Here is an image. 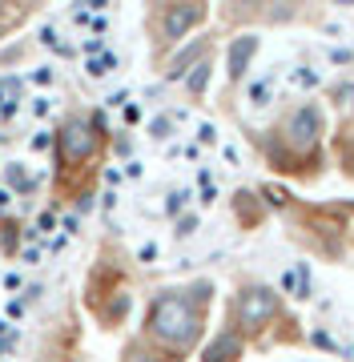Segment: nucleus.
<instances>
[{
	"label": "nucleus",
	"mask_w": 354,
	"mask_h": 362,
	"mask_svg": "<svg viewBox=\"0 0 354 362\" xmlns=\"http://www.w3.org/2000/svg\"><path fill=\"white\" fill-rule=\"evenodd\" d=\"M206 298H210V282L194 290H165L149 306V334L177 354L194 350L201 338V322H206Z\"/></svg>",
	"instance_id": "1"
},
{
	"label": "nucleus",
	"mask_w": 354,
	"mask_h": 362,
	"mask_svg": "<svg viewBox=\"0 0 354 362\" xmlns=\"http://www.w3.org/2000/svg\"><path fill=\"white\" fill-rule=\"evenodd\" d=\"M278 318V294L274 290H266V286H246L242 294H237V326H242V334H258L266 322H274Z\"/></svg>",
	"instance_id": "2"
},
{
	"label": "nucleus",
	"mask_w": 354,
	"mask_h": 362,
	"mask_svg": "<svg viewBox=\"0 0 354 362\" xmlns=\"http://www.w3.org/2000/svg\"><path fill=\"white\" fill-rule=\"evenodd\" d=\"M318 141H322V113H318V105L294 109L286 121V145L294 153H314Z\"/></svg>",
	"instance_id": "3"
},
{
	"label": "nucleus",
	"mask_w": 354,
	"mask_h": 362,
	"mask_svg": "<svg viewBox=\"0 0 354 362\" xmlns=\"http://www.w3.org/2000/svg\"><path fill=\"white\" fill-rule=\"evenodd\" d=\"M201 16H206V8H201L197 0H177V4L165 8V28H161V33H165V40L173 45V40H182L185 33L201 21Z\"/></svg>",
	"instance_id": "4"
},
{
	"label": "nucleus",
	"mask_w": 354,
	"mask_h": 362,
	"mask_svg": "<svg viewBox=\"0 0 354 362\" xmlns=\"http://www.w3.org/2000/svg\"><path fill=\"white\" fill-rule=\"evenodd\" d=\"M258 45H262V40L254 37V33H246V37H237L234 45H230V57H225V73H230V81H234V85L246 77V69H249V61H254Z\"/></svg>",
	"instance_id": "5"
},
{
	"label": "nucleus",
	"mask_w": 354,
	"mask_h": 362,
	"mask_svg": "<svg viewBox=\"0 0 354 362\" xmlns=\"http://www.w3.org/2000/svg\"><path fill=\"white\" fill-rule=\"evenodd\" d=\"M61 149H65L69 161H81V157L93 149V133L85 121H69L65 129H61Z\"/></svg>",
	"instance_id": "6"
},
{
	"label": "nucleus",
	"mask_w": 354,
	"mask_h": 362,
	"mask_svg": "<svg viewBox=\"0 0 354 362\" xmlns=\"http://www.w3.org/2000/svg\"><path fill=\"white\" fill-rule=\"evenodd\" d=\"M266 8V0H225V21H249V16H258Z\"/></svg>",
	"instance_id": "7"
},
{
	"label": "nucleus",
	"mask_w": 354,
	"mask_h": 362,
	"mask_svg": "<svg viewBox=\"0 0 354 362\" xmlns=\"http://www.w3.org/2000/svg\"><path fill=\"white\" fill-rule=\"evenodd\" d=\"M218 354H242V338H230V334H225L222 342H213V346L206 350V358H218Z\"/></svg>",
	"instance_id": "8"
},
{
	"label": "nucleus",
	"mask_w": 354,
	"mask_h": 362,
	"mask_svg": "<svg viewBox=\"0 0 354 362\" xmlns=\"http://www.w3.org/2000/svg\"><path fill=\"white\" fill-rule=\"evenodd\" d=\"M206 77H210V65L201 61V65H197V73L189 77V89H194V93H201V89H206Z\"/></svg>",
	"instance_id": "9"
},
{
	"label": "nucleus",
	"mask_w": 354,
	"mask_h": 362,
	"mask_svg": "<svg viewBox=\"0 0 354 362\" xmlns=\"http://www.w3.org/2000/svg\"><path fill=\"white\" fill-rule=\"evenodd\" d=\"M334 97H338V101L346 105V109H354V85H346V89H338Z\"/></svg>",
	"instance_id": "10"
},
{
	"label": "nucleus",
	"mask_w": 354,
	"mask_h": 362,
	"mask_svg": "<svg viewBox=\"0 0 354 362\" xmlns=\"http://www.w3.org/2000/svg\"><path fill=\"white\" fill-rule=\"evenodd\" d=\"M346 173H350V177H354V157H350V161H346Z\"/></svg>",
	"instance_id": "11"
}]
</instances>
